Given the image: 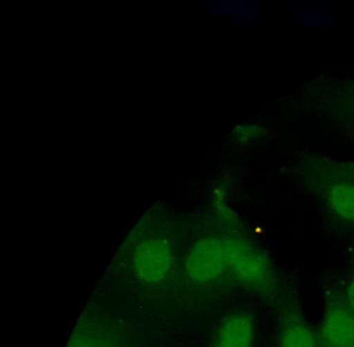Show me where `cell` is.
Segmentation results:
<instances>
[{
  "label": "cell",
  "instance_id": "obj_1",
  "mask_svg": "<svg viewBox=\"0 0 354 347\" xmlns=\"http://www.w3.org/2000/svg\"><path fill=\"white\" fill-rule=\"evenodd\" d=\"M227 269L239 282L260 293L272 290L274 276L266 256L241 239H227Z\"/></svg>",
  "mask_w": 354,
  "mask_h": 347
},
{
  "label": "cell",
  "instance_id": "obj_2",
  "mask_svg": "<svg viewBox=\"0 0 354 347\" xmlns=\"http://www.w3.org/2000/svg\"><path fill=\"white\" fill-rule=\"evenodd\" d=\"M188 274L198 282L215 280L227 269L225 240L206 239L201 241L187 256Z\"/></svg>",
  "mask_w": 354,
  "mask_h": 347
},
{
  "label": "cell",
  "instance_id": "obj_3",
  "mask_svg": "<svg viewBox=\"0 0 354 347\" xmlns=\"http://www.w3.org/2000/svg\"><path fill=\"white\" fill-rule=\"evenodd\" d=\"M171 265V251L157 241H149L140 245L134 256L136 272L148 283H157L165 278Z\"/></svg>",
  "mask_w": 354,
  "mask_h": 347
},
{
  "label": "cell",
  "instance_id": "obj_4",
  "mask_svg": "<svg viewBox=\"0 0 354 347\" xmlns=\"http://www.w3.org/2000/svg\"><path fill=\"white\" fill-rule=\"evenodd\" d=\"M254 323L246 313H234L221 322L212 347H252Z\"/></svg>",
  "mask_w": 354,
  "mask_h": 347
},
{
  "label": "cell",
  "instance_id": "obj_5",
  "mask_svg": "<svg viewBox=\"0 0 354 347\" xmlns=\"http://www.w3.org/2000/svg\"><path fill=\"white\" fill-rule=\"evenodd\" d=\"M322 337L328 347H354V315L341 307L333 308L325 316Z\"/></svg>",
  "mask_w": 354,
  "mask_h": 347
},
{
  "label": "cell",
  "instance_id": "obj_6",
  "mask_svg": "<svg viewBox=\"0 0 354 347\" xmlns=\"http://www.w3.org/2000/svg\"><path fill=\"white\" fill-rule=\"evenodd\" d=\"M279 347H317L312 330L297 320L286 322L279 332Z\"/></svg>",
  "mask_w": 354,
  "mask_h": 347
},
{
  "label": "cell",
  "instance_id": "obj_7",
  "mask_svg": "<svg viewBox=\"0 0 354 347\" xmlns=\"http://www.w3.org/2000/svg\"><path fill=\"white\" fill-rule=\"evenodd\" d=\"M330 209L335 215L346 222H354V186L337 184L331 188L328 195Z\"/></svg>",
  "mask_w": 354,
  "mask_h": 347
},
{
  "label": "cell",
  "instance_id": "obj_8",
  "mask_svg": "<svg viewBox=\"0 0 354 347\" xmlns=\"http://www.w3.org/2000/svg\"><path fill=\"white\" fill-rule=\"evenodd\" d=\"M107 337L97 332H86L82 336L74 339L69 347H115Z\"/></svg>",
  "mask_w": 354,
  "mask_h": 347
},
{
  "label": "cell",
  "instance_id": "obj_9",
  "mask_svg": "<svg viewBox=\"0 0 354 347\" xmlns=\"http://www.w3.org/2000/svg\"><path fill=\"white\" fill-rule=\"evenodd\" d=\"M347 299L349 303L350 307L354 310V278L350 283L347 289Z\"/></svg>",
  "mask_w": 354,
  "mask_h": 347
}]
</instances>
